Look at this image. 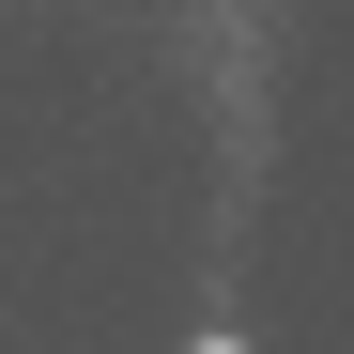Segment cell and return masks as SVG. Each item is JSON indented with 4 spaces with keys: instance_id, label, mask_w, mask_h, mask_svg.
<instances>
[{
    "instance_id": "obj_1",
    "label": "cell",
    "mask_w": 354,
    "mask_h": 354,
    "mask_svg": "<svg viewBox=\"0 0 354 354\" xmlns=\"http://www.w3.org/2000/svg\"><path fill=\"white\" fill-rule=\"evenodd\" d=\"M185 354H247V339H185Z\"/></svg>"
}]
</instances>
